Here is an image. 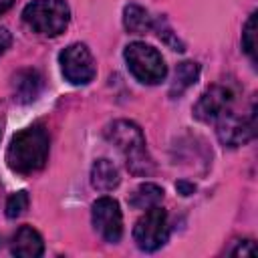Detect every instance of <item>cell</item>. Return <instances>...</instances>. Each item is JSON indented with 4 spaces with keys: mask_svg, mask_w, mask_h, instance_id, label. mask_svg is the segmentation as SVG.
Here are the masks:
<instances>
[{
    "mask_svg": "<svg viewBox=\"0 0 258 258\" xmlns=\"http://www.w3.org/2000/svg\"><path fill=\"white\" fill-rule=\"evenodd\" d=\"M12 38H10V32L6 28H0V50H6L10 46Z\"/></svg>",
    "mask_w": 258,
    "mask_h": 258,
    "instance_id": "ffe728a7",
    "label": "cell"
},
{
    "mask_svg": "<svg viewBox=\"0 0 258 258\" xmlns=\"http://www.w3.org/2000/svg\"><path fill=\"white\" fill-rule=\"evenodd\" d=\"M200 77V64L194 60H183L175 69V79L171 85V97H179L183 91H187Z\"/></svg>",
    "mask_w": 258,
    "mask_h": 258,
    "instance_id": "9a60e30c",
    "label": "cell"
},
{
    "mask_svg": "<svg viewBox=\"0 0 258 258\" xmlns=\"http://www.w3.org/2000/svg\"><path fill=\"white\" fill-rule=\"evenodd\" d=\"M216 135L222 145L228 147H238L248 143L256 135V117H254V107L250 115H236L234 111H228L216 121Z\"/></svg>",
    "mask_w": 258,
    "mask_h": 258,
    "instance_id": "ba28073f",
    "label": "cell"
},
{
    "mask_svg": "<svg viewBox=\"0 0 258 258\" xmlns=\"http://www.w3.org/2000/svg\"><path fill=\"white\" fill-rule=\"evenodd\" d=\"M163 200V187L155 183H141L129 198V206L135 210H149L153 206H159Z\"/></svg>",
    "mask_w": 258,
    "mask_h": 258,
    "instance_id": "5bb4252c",
    "label": "cell"
},
{
    "mask_svg": "<svg viewBox=\"0 0 258 258\" xmlns=\"http://www.w3.org/2000/svg\"><path fill=\"white\" fill-rule=\"evenodd\" d=\"M169 226H167V214L163 208L153 206L149 208L135 224L133 228V240L137 246L145 252H153L161 248L167 242Z\"/></svg>",
    "mask_w": 258,
    "mask_h": 258,
    "instance_id": "5b68a950",
    "label": "cell"
},
{
    "mask_svg": "<svg viewBox=\"0 0 258 258\" xmlns=\"http://www.w3.org/2000/svg\"><path fill=\"white\" fill-rule=\"evenodd\" d=\"M121 177H119V169L111 159H97L91 167V183L95 189L99 191H111L119 185Z\"/></svg>",
    "mask_w": 258,
    "mask_h": 258,
    "instance_id": "7c38bea8",
    "label": "cell"
},
{
    "mask_svg": "<svg viewBox=\"0 0 258 258\" xmlns=\"http://www.w3.org/2000/svg\"><path fill=\"white\" fill-rule=\"evenodd\" d=\"M105 137L113 143L127 161V169L133 175H149L153 171V159L145 149V135L137 123L119 119L105 129Z\"/></svg>",
    "mask_w": 258,
    "mask_h": 258,
    "instance_id": "7a4b0ae2",
    "label": "cell"
},
{
    "mask_svg": "<svg viewBox=\"0 0 258 258\" xmlns=\"http://www.w3.org/2000/svg\"><path fill=\"white\" fill-rule=\"evenodd\" d=\"M58 62H60V71L64 75V79L71 85H89L95 79V60L91 50L81 44H69L60 54H58Z\"/></svg>",
    "mask_w": 258,
    "mask_h": 258,
    "instance_id": "8992f818",
    "label": "cell"
},
{
    "mask_svg": "<svg viewBox=\"0 0 258 258\" xmlns=\"http://www.w3.org/2000/svg\"><path fill=\"white\" fill-rule=\"evenodd\" d=\"M123 26L129 34H145L149 28H153V20L139 4H127L123 10Z\"/></svg>",
    "mask_w": 258,
    "mask_h": 258,
    "instance_id": "4fadbf2b",
    "label": "cell"
},
{
    "mask_svg": "<svg viewBox=\"0 0 258 258\" xmlns=\"http://www.w3.org/2000/svg\"><path fill=\"white\" fill-rule=\"evenodd\" d=\"M12 89H14V99L16 101L30 103L38 97V93L42 89V77L34 69L18 71L14 75V81H12Z\"/></svg>",
    "mask_w": 258,
    "mask_h": 258,
    "instance_id": "8fae6325",
    "label": "cell"
},
{
    "mask_svg": "<svg viewBox=\"0 0 258 258\" xmlns=\"http://www.w3.org/2000/svg\"><path fill=\"white\" fill-rule=\"evenodd\" d=\"M42 252H44L42 236L30 226H20L12 238V254L20 258H38L42 256Z\"/></svg>",
    "mask_w": 258,
    "mask_h": 258,
    "instance_id": "30bf717a",
    "label": "cell"
},
{
    "mask_svg": "<svg viewBox=\"0 0 258 258\" xmlns=\"http://www.w3.org/2000/svg\"><path fill=\"white\" fill-rule=\"evenodd\" d=\"M125 62L131 75L145 85H157L165 79L167 67L157 48L145 42H131L125 46Z\"/></svg>",
    "mask_w": 258,
    "mask_h": 258,
    "instance_id": "277c9868",
    "label": "cell"
},
{
    "mask_svg": "<svg viewBox=\"0 0 258 258\" xmlns=\"http://www.w3.org/2000/svg\"><path fill=\"white\" fill-rule=\"evenodd\" d=\"M242 46L244 52L252 58V62L256 60V12L250 14V18L244 24V32H242Z\"/></svg>",
    "mask_w": 258,
    "mask_h": 258,
    "instance_id": "2e32d148",
    "label": "cell"
},
{
    "mask_svg": "<svg viewBox=\"0 0 258 258\" xmlns=\"http://www.w3.org/2000/svg\"><path fill=\"white\" fill-rule=\"evenodd\" d=\"M22 20L32 32L56 36L64 32L71 20V10L64 0H34L22 10Z\"/></svg>",
    "mask_w": 258,
    "mask_h": 258,
    "instance_id": "3957f363",
    "label": "cell"
},
{
    "mask_svg": "<svg viewBox=\"0 0 258 258\" xmlns=\"http://www.w3.org/2000/svg\"><path fill=\"white\" fill-rule=\"evenodd\" d=\"M12 4H14V0H0V14H4Z\"/></svg>",
    "mask_w": 258,
    "mask_h": 258,
    "instance_id": "44dd1931",
    "label": "cell"
},
{
    "mask_svg": "<svg viewBox=\"0 0 258 258\" xmlns=\"http://www.w3.org/2000/svg\"><path fill=\"white\" fill-rule=\"evenodd\" d=\"M232 254H236V256H254V242L252 240H244L236 250H232Z\"/></svg>",
    "mask_w": 258,
    "mask_h": 258,
    "instance_id": "ac0fdd59",
    "label": "cell"
},
{
    "mask_svg": "<svg viewBox=\"0 0 258 258\" xmlns=\"http://www.w3.org/2000/svg\"><path fill=\"white\" fill-rule=\"evenodd\" d=\"M28 204H30V198H28L26 191H16V194H12V196L8 198V202H6V216H8L10 220L22 216V214L28 210Z\"/></svg>",
    "mask_w": 258,
    "mask_h": 258,
    "instance_id": "e0dca14e",
    "label": "cell"
},
{
    "mask_svg": "<svg viewBox=\"0 0 258 258\" xmlns=\"http://www.w3.org/2000/svg\"><path fill=\"white\" fill-rule=\"evenodd\" d=\"M236 101V89L228 83L212 85L204 91L200 101L194 107V115L204 123H216L222 115L232 111V105Z\"/></svg>",
    "mask_w": 258,
    "mask_h": 258,
    "instance_id": "52a82bcc",
    "label": "cell"
},
{
    "mask_svg": "<svg viewBox=\"0 0 258 258\" xmlns=\"http://www.w3.org/2000/svg\"><path fill=\"white\" fill-rule=\"evenodd\" d=\"M93 226L95 230L99 232V236L105 240V242H119L121 236H123V214H121V208H119V202L109 198V196H103L99 198L95 204H93Z\"/></svg>",
    "mask_w": 258,
    "mask_h": 258,
    "instance_id": "9c48e42d",
    "label": "cell"
},
{
    "mask_svg": "<svg viewBox=\"0 0 258 258\" xmlns=\"http://www.w3.org/2000/svg\"><path fill=\"white\" fill-rule=\"evenodd\" d=\"M175 189H177L181 196H191V194L196 191V185L189 183V181H185V179H179V181L175 183Z\"/></svg>",
    "mask_w": 258,
    "mask_h": 258,
    "instance_id": "d6986e66",
    "label": "cell"
},
{
    "mask_svg": "<svg viewBox=\"0 0 258 258\" xmlns=\"http://www.w3.org/2000/svg\"><path fill=\"white\" fill-rule=\"evenodd\" d=\"M46 159H48V135L38 125L18 131L6 149L8 167L22 175L42 169Z\"/></svg>",
    "mask_w": 258,
    "mask_h": 258,
    "instance_id": "6da1fadb",
    "label": "cell"
}]
</instances>
